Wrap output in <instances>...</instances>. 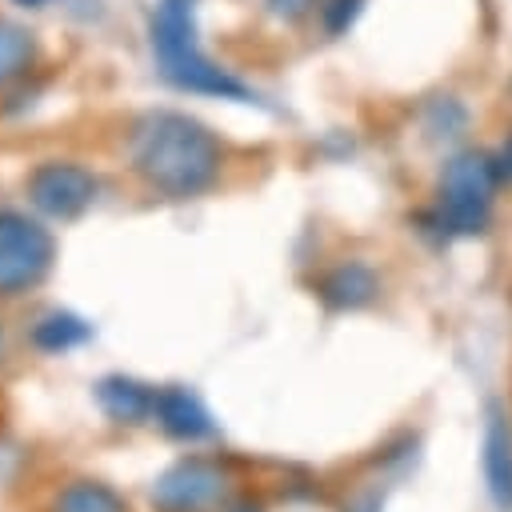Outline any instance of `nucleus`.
<instances>
[{
	"mask_svg": "<svg viewBox=\"0 0 512 512\" xmlns=\"http://www.w3.org/2000/svg\"><path fill=\"white\" fill-rule=\"evenodd\" d=\"M316 300L328 308V312H360L368 304H376L380 296V272L368 264V260H340L332 264L328 272L316 276Z\"/></svg>",
	"mask_w": 512,
	"mask_h": 512,
	"instance_id": "nucleus-7",
	"label": "nucleus"
},
{
	"mask_svg": "<svg viewBox=\"0 0 512 512\" xmlns=\"http://www.w3.org/2000/svg\"><path fill=\"white\" fill-rule=\"evenodd\" d=\"M364 12V0H320L316 20L324 28V36H344Z\"/></svg>",
	"mask_w": 512,
	"mask_h": 512,
	"instance_id": "nucleus-15",
	"label": "nucleus"
},
{
	"mask_svg": "<svg viewBox=\"0 0 512 512\" xmlns=\"http://www.w3.org/2000/svg\"><path fill=\"white\" fill-rule=\"evenodd\" d=\"M92 396H96L100 412H104L112 424L136 428V424H148V420L156 416V388H148V384H140V380L124 376V372L100 376L96 388H92Z\"/></svg>",
	"mask_w": 512,
	"mask_h": 512,
	"instance_id": "nucleus-10",
	"label": "nucleus"
},
{
	"mask_svg": "<svg viewBox=\"0 0 512 512\" xmlns=\"http://www.w3.org/2000/svg\"><path fill=\"white\" fill-rule=\"evenodd\" d=\"M224 472L208 456H184L164 468L148 492L152 512H208L224 500Z\"/></svg>",
	"mask_w": 512,
	"mask_h": 512,
	"instance_id": "nucleus-6",
	"label": "nucleus"
},
{
	"mask_svg": "<svg viewBox=\"0 0 512 512\" xmlns=\"http://www.w3.org/2000/svg\"><path fill=\"white\" fill-rule=\"evenodd\" d=\"M164 436L180 440V444H200V440H212L216 436V420L212 412L204 408V400L184 388V384H168V388H156V416Z\"/></svg>",
	"mask_w": 512,
	"mask_h": 512,
	"instance_id": "nucleus-8",
	"label": "nucleus"
},
{
	"mask_svg": "<svg viewBox=\"0 0 512 512\" xmlns=\"http://www.w3.org/2000/svg\"><path fill=\"white\" fill-rule=\"evenodd\" d=\"M52 512H128V500L100 480H72L52 500Z\"/></svg>",
	"mask_w": 512,
	"mask_h": 512,
	"instance_id": "nucleus-13",
	"label": "nucleus"
},
{
	"mask_svg": "<svg viewBox=\"0 0 512 512\" xmlns=\"http://www.w3.org/2000/svg\"><path fill=\"white\" fill-rule=\"evenodd\" d=\"M260 4L276 24H304L320 8V0H260Z\"/></svg>",
	"mask_w": 512,
	"mask_h": 512,
	"instance_id": "nucleus-16",
	"label": "nucleus"
},
{
	"mask_svg": "<svg viewBox=\"0 0 512 512\" xmlns=\"http://www.w3.org/2000/svg\"><path fill=\"white\" fill-rule=\"evenodd\" d=\"M344 512H380V496H376V492H368V496H360L356 504H348Z\"/></svg>",
	"mask_w": 512,
	"mask_h": 512,
	"instance_id": "nucleus-19",
	"label": "nucleus"
},
{
	"mask_svg": "<svg viewBox=\"0 0 512 512\" xmlns=\"http://www.w3.org/2000/svg\"><path fill=\"white\" fill-rule=\"evenodd\" d=\"M220 512H264V504L252 500V496H240V500H228Z\"/></svg>",
	"mask_w": 512,
	"mask_h": 512,
	"instance_id": "nucleus-18",
	"label": "nucleus"
},
{
	"mask_svg": "<svg viewBox=\"0 0 512 512\" xmlns=\"http://www.w3.org/2000/svg\"><path fill=\"white\" fill-rule=\"evenodd\" d=\"M28 340H32L36 352L60 356V352H72V348L88 344V340H92V324H88L84 316L68 312V308H52V312H44V316L32 324Z\"/></svg>",
	"mask_w": 512,
	"mask_h": 512,
	"instance_id": "nucleus-11",
	"label": "nucleus"
},
{
	"mask_svg": "<svg viewBox=\"0 0 512 512\" xmlns=\"http://www.w3.org/2000/svg\"><path fill=\"white\" fill-rule=\"evenodd\" d=\"M504 100H508V108H512V72H508V80H504Z\"/></svg>",
	"mask_w": 512,
	"mask_h": 512,
	"instance_id": "nucleus-21",
	"label": "nucleus"
},
{
	"mask_svg": "<svg viewBox=\"0 0 512 512\" xmlns=\"http://www.w3.org/2000/svg\"><path fill=\"white\" fill-rule=\"evenodd\" d=\"M56 260L52 232L16 208H0V296H20L36 288Z\"/></svg>",
	"mask_w": 512,
	"mask_h": 512,
	"instance_id": "nucleus-4",
	"label": "nucleus"
},
{
	"mask_svg": "<svg viewBox=\"0 0 512 512\" xmlns=\"http://www.w3.org/2000/svg\"><path fill=\"white\" fill-rule=\"evenodd\" d=\"M500 172L492 160V148H456L436 176L432 208L424 212V224L440 240L456 236H480L492 224L496 196H500Z\"/></svg>",
	"mask_w": 512,
	"mask_h": 512,
	"instance_id": "nucleus-3",
	"label": "nucleus"
},
{
	"mask_svg": "<svg viewBox=\"0 0 512 512\" xmlns=\"http://www.w3.org/2000/svg\"><path fill=\"white\" fill-rule=\"evenodd\" d=\"M148 40H152L156 68H160V76L172 88L196 92V96L240 100V104H252L256 100V92L240 76H232L228 68H220L200 48L196 0H160L152 8V20H148Z\"/></svg>",
	"mask_w": 512,
	"mask_h": 512,
	"instance_id": "nucleus-2",
	"label": "nucleus"
},
{
	"mask_svg": "<svg viewBox=\"0 0 512 512\" xmlns=\"http://www.w3.org/2000/svg\"><path fill=\"white\" fill-rule=\"evenodd\" d=\"M36 60H40L36 36H32L24 24L0 16V88L24 80V76L36 68Z\"/></svg>",
	"mask_w": 512,
	"mask_h": 512,
	"instance_id": "nucleus-12",
	"label": "nucleus"
},
{
	"mask_svg": "<svg viewBox=\"0 0 512 512\" xmlns=\"http://www.w3.org/2000/svg\"><path fill=\"white\" fill-rule=\"evenodd\" d=\"M464 124H468V108H464L456 96H432V100H428V120H424V128H428L432 136L456 140V136L464 132Z\"/></svg>",
	"mask_w": 512,
	"mask_h": 512,
	"instance_id": "nucleus-14",
	"label": "nucleus"
},
{
	"mask_svg": "<svg viewBox=\"0 0 512 512\" xmlns=\"http://www.w3.org/2000/svg\"><path fill=\"white\" fill-rule=\"evenodd\" d=\"M492 160H496V172H500V184L512 188V128L504 132V140L492 148Z\"/></svg>",
	"mask_w": 512,
	"mask_h": 512,
	"instance_id": "nucleus-17",
	"label": "nucleus"
},
{
	"mask_svg": "<svg viewBox=\"0 0 512 512\" xmlns=\"http://www.w3.org/2000/svg\"><path fill=\"white\" fill-rule=\"evenodd\" d=\"M484 488L500 512H512V420L500 408H488L484 444H480Z\"/></svg>",
	"mask_w": 512,
	"mask_h": 512,
	"instance_id": "nucleus-9",
	"label": "nucleus"
},
{
	"mask_svg": "<svg viewBox=\"0 0 512 512\" xmlns=\"http://www.w3.org/2000/svg\"><path fill=\"white\" fill-rule=\"evenodd\" d=\"M12 4H20V8H44L48 0H12Z\"/></svg>",
	"mask_w": 512,
	"mask_h": 512,
	"instance_id": "nucleus-20",
	"label": "nucleus"
},
{
	"mask_svg": "<svg viewBox=\"0 0 512 512\" xmlns=\"http://www.w3.org/2000/svg\"><path fill=\"white\" fill-rule=\"evenodd\" d=\"M28 204L48 220H76L96 204L100 180L76 160H40L24 180Z\"/></svg>",
	"mask_w": 512,
	"mask_h": 512,
	"instance_id": "nucleus-5",
	"label": "nucleus"
},
{
	"mask_svg": "<svg viewBox=\"0 0 512 512\" xmlns=\"http://www.w3.org/2000/svg\"><path fill=\"white\" fill-rule=\"evenodd\" d=\"M128 168L168 200L204 196L224 172L220 136L176 108H152L128 128Z\"/></svg>",
	"mask_w": 512,
	"mask_h": 512,
	"instance_id": "nucleus-1",
	"label": "nucleus"
}]
</instances>
